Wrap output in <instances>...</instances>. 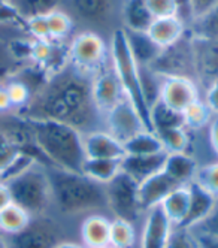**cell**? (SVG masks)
<instances>
[{"label":"cell","mask_w":218,"mask_h":248,"mask_svg":"<svg viewBox=\"0 0 218 248\" xmlns=\"http://www.w3.org/2000/svg\"><path fill=\"white\" fill-rule=\"evenodd\" d=\"M129 49L139 67H150L158 57L161 46H158L147 31H129L124 30Z\"/></svg>","instance_id":"cell-22"},{"label":"cell","mask_w":218,"mask_h":248,"mask_svg":"<svg viewBox=\"0 0 218 248\" xmlns=\"http://www.w3.org/2000/svg\"><path fill=\"white\" fill-rule=\"evenodd\" d=\"M151 70L166 78H190L194 81L193 70V49H191V34L187 33L178 42L161 48L158 57L150 66ZM196 82V81H194Z\"/></svg>","instance_id":"cell-10"},{"label":"cell","mask_w":218,"mask_h":248,"mask_svg":"<svg viewBox=\"0 0 218 248\" xmlns=\"http://www.w3.org/2000/svg\"><path fill=\"white\" fill-rule=\"evenodd\" d=\"M56 248H84V247H82V244H79V242H75V241L67 239V241L60 242Z\"/></svg>","instance_id":"cell-52"},{"label":"cell","mask_w":218,"mask_h":248,"mask_svg":"<svg viewBox=\"0 0 218 248\" xmlns=\"http://www.w3.org/2000/svg\"><path fill=\"white\" fill-rule=\"evenodd\" d=\"M109 230L111 218L105 214H90L81 220L79 238L85 248H106L109 247Z\"/></svg>","instance_id":"cell-19"},{"label":"cell","mask_w":218,"mask_h":248,"mask_svg":"<svg viewBox=\"0 0 218 248\" xmlns=\"http://www.w3.org/2000/svg\"><path fill=\"white\" fill-rule=\"evenodd\" d=\"M30 216L15 203H9L0 211V233L5 236H12L29 224Z\"/></svg>","instance_id":"cell-32"},{"label":"cell","mask_w":218,"mask_h":248,"mask_svg":"<svg viewBox=\"0 0 218 248\" xmlns=\"http://www.w3.org/2000/svg\"><path fill=\"white\" fill-rule=\"evenodd\" d=\"M188 205H190V188L188 186H181L175 188L161 202L160 208L173 226H181L187 217Z\"/></svg>","instance_id":"cell-25"},{"label":"cell","mask_w":218,"mask_h":248,"mask_svg":"<svg viewBox=\"0 0 218 248\" xmlns=\"http://www.w3.org/2000/svg\"><path fill=\"white\" fill-rule=\"evenodd\" d=\"M202 99L209 106L214 115H218V79L212 82L206 90L202 93Z\"/></svg>","instance_id":"cell-46"},{"label":"cell","mask_w":218,"mask_h":248,"mask_svg":"<svg viewBox=\"0 0 218 248\" xmlns=\"http://www.w3.org/2000/svg\"><path fill=\"white\" fill-rule=\"evenodd\" d=\"M20 115L59 121L82 135L103 129V115L92 96V78L79 74L70 64L45 81Z\"/></svg>","instance_id":"cell-1"},{"label":"cell","mask_w":218,"mask_h":248,"mask_svg":"<svg viewBox=\"0 0 218 248\" xmlns=\"http://www.w3.org/2000/svg\"><path fill=\"white\" fill-rule=\"evenodd\" d=\"M191 230L218 238V198L215 199V203H214L212 209L209 211V214L205 217V220L202 223H199Z\"/></svg>","instance_id":"cell-43"},{"label":"cell","mask_w":218,"mask_h":248,"mask_svg":"<svg viewBox=\"0 0 218 248\" xmlns=\"http://www.w3.org/2000/svg\"><path fill=\"white\" fill-rule=\"evenodd\" d=\"M147 6L154 18H165V16H176V8L173 0H145Z\"/></svg>","instance_id":"cell-44"},{"label":"cell","mask_w":218,"mask_h":248,"mask_svg":"<svg viewBox=\"0 0 218 248\" xmlns=\"http://www.w3.org/2000/svg\"><path fill=\"white\" fill-rule=\"evenodd\" d=\"M123 0H64L63 9L74 18L75 24L79 21L85 30H100L112 27L118 23L120 27V8ZM112 30H115L112 27Z\"/></svg>","instance_id":"cell-9"},{"label":"cell","mask_w":218,"mask_h":248,"mask_svg":"<svg viewBox=\"0 0 218 248\" xmlns=\"http://www.w3.org/2000/svg\"><path fill=\"white\" fill-rule=\"evenodd\" d=\"M139 84L143 100L150 109L156 102L160 100L163 78L158 77L150 67H139Z\"/></svg>","instance_id":"cell-36"},{"label":"cell","mask_w":218,"mask_h":248,"mask_svg":"<svg viewBox=\"0 0 218 248\" xmlns=\"http://www.w3.org/2000/svg\"><path fill=\"white\" fill-rule=\"evenodd\" d=\"M154 21L145 0H123L120 8V27L129 31H147Z\"/></svg>","instance_id":"cell-20"},{"label":"cell","mask_w":218,"mask_h":248,"mask_svg":"<svg viewBox=\"0 0 218 248\" xmlns=\"http://www.w3.org/2000/svg\"><path fill=\"white\" fill-rule=\"evenodd\" d=\"M123 145H124L125 154H129V155H148V154H157V153L165 151L157 133L150 129L139 132Z\"/></svg>","instance_id":"cell-28"},{"label":"cell","mask_w":218,"mask_h":248,"mask_svg":"<svg viewBox=\"0 0 218 248\" xmlns=\"http://www.w3.org/2000/svg\"><path fill=\"white\" fill-rule=\"evenodd\" d=\"M0 248H9V244H8V239L5 235L0 233Z\"/></svg>","instance_id":"cell-53"},{"label":"cell","mask_w":218,"mask_h":248,"mask_svg":"<svg viewBox=\"0 0 218 248\" xmlns=\"http://www.w3.org/2000/svg\"><path fill=\"white\" fill-rule=\"evenodd\" d=\"M47 23L49 30V41L67 42L74 36V30L77 24L66 9L60 8L49 12L47 15Z\"/></svg>","instance_id":"cell-29"},{"label":"cell","mask_w":218,"mask_h":248,"mask_svg":"<svg viewBox=\"0 0 218 248\" xmlns=\"http://www.w3.org/2000/svg\"><path fill=\"white\" fill-rule=\"evenodd\" d=\"M51 187V212L63 220L108 212L105 186L81 172L47 166Z\"/></svg>","instance_id":"cell-2"},{"label":"cell","mask_w":218,"mask_h":248,"mask_svg":"<svg viewBox=\"0 0 218 248\" xmlns=\"http://www.w3.org/2000/svg\"><path fill=\"white\" fill-rule=\"evenodd\" d=\"M108 212L112 218L139 224L145 211L139 199V184L123 170L105 184Z\"/></svg>","instance_id":"cell-7"},{"label":"cell","mask_w":218,"mask_h":248,"mask_svg":"<svg viewBox=\"0 0 218 248\" xmlns=\"http://www.w3.org/2000/svg\"><path fill=\"white\" fill-rule=\"evenodd\" d=\"M201 166L190 153H175L168 154L163 172L179 186H188L194 181L197 168Z\"/></svg>","instance_id":"cell-24"},{"label":"cell","mask_w":218,"mask_h":248,"mask_svg":"<svg viewBox=\"0 0 218 248\" xmlns=\"http://www.w3.org/2000/svg\"><path fill=\"white\" fill-rule=\"evenodd\" d=\"M176 8V16L183 21L187 29L193 23V11H191V0H173Z\"/></svg>","instance_id":"cell-45"},{"label":"cell","mask_w":218,"mask_h":248,"mask_svg":"<svg viewBox=\"0 0 218 248\" xmlns=\"http://www.w3.org/2000/svg\"><path fill=\"white\" fill-rule=\"evenodd\" d=\"M109 57H111V67L117 78L120 79L125 97L129 99L140 117L143 118L147 127L150 129V109L143 100L140 84H139V66L136 64L132 52L125 41V34L121 27L115 29L109 34ZM151 130V129H150Z\"/></svg>","instance_id":"cell-5"},{"label":"cell","mask_w":218,"mask_h":248,"mask_svg":"<svg viewBox=\"0 0 218 248\" xmlns=\"http://www.w3.org/2000/svg\"><path fill=\"white\" fill-rule=\"evenodd\" d=\"M9 203H12V201H11L8 186L3 181H0V211H2L3 208H6Z\"/></svg>","instance_id":"cell-51"},{"label":"cell","mask_w":218,"mask_h":248,"mask_svg":"<svg viewBox=\"0 0 218 248\" xmlns=\"http://www.w3.org/2000/svg\"><path fill=\"white\" fill-rule=\"evenodd\" d=\"M166 248H201L191 229L173 226Z\"/></svg>","instance_id":"cell-40"},{"label":"cell","mask_w":218,"mask_h":248,"mask_svg":"<svg viewBox=\"0 0 218 248\" xmlns=\"http://www.w3.org/2000/svg\"><path fill=\"white\" fill-rule=\"evenodd\" d=\"M194 235L199 241L201 248H218V238L217 236H211V235L201 233V232H194Z\"/></svg>","instance_id":"cell-50"},{"label":"cell","mask_w":218,"mask_h":248,"mask_svg":"<svg viewBox=\"0 0 218 248\" xmlns=\"http://www.w3.org/2000/svg\"><path fill=\"white\" fill-rule=\"evenodd\" d=\"M27 36L36 41H49V30L47 23V15L31 16L26 20Z\"/></svg>","instance_id":"cell-42"},{"label":"cell","mask_w":218,"mask_h":248,"mask_svg":"<svg viewBox=\"0 0 218 248\" xmlns=\"http://www.w3.org/2000/svg\"><path fill=\"white\" fill-rule=\"evenodd\" d=\"M9 39L11 38H8L6 34L0 33V79H8L21 67L11 54Z\"/></svg>","instance_id":"cell-39"},{"label":"cell","mask_w":218,"mask_h":248,"mask_svg":"<svg viewBox=\"0 0 218 248\" xmlns=\"http://www.w3.org/2000/svg\"><path fill=\"white\" fill-rule=\"evenodd\" d=\"M168 153H157L148 155H129L121 158V170L133 178L138 184L161 172L166 163Z\"/></svg>","instance_id":"cell-16"},{"label":"cell","mask_w":218,"mask_h":248,"mask_svg":"<svg viewBox=\"0 0 218 248\" xmlns=\"http://www.w3.org/2000/svg\"><path fill=\"white\" fill-rule=\"evenodd\" d=\"M218 5V0H191V11H193V21L199 16L209 12L214 6Z\"/></svg>","instance_id":"cell-47"},{"label":"cell","mask_w":218,"mask_h":248,"mask_svg":"<svg viewBox=\"0 0 218 248\" xmlns=\"http://www.w3.org/2000/svg\"><path fill=\"white\" fill-rule=\"evenodd\" d=\"M194 183H197L214 198H218V160L201 165L197 168Z\"/></svg>","instance_id":"cell-38"},{"label":"cell","mask_w":218,"mask_h":248,"mask_svg":"<svg viewBox=\"0 0 218 248\" xmlns=\"http://www.w3.org/2000/svg\"><path fill=\"white\" fill-rule=\"evenodd\" d=\"M9 248H56L67 241L63 218L52 212L31 217L29 224L12 236H6Z\"/></svg>","instance_id":"cell-8"},{"label":"cell","mask_w":218,"mask_h":248,"mask_svg":"<svg viewBox=\"0 0 218 248\" xmlns=\"http://www.w3.org/2000/svg\"><path fill=\"white\" fill-rule=\"evenodd\" d=\"M202 97L199 85L190 78H166L163 79L160 100L171 109L183 114L191 103Z\"/></svg>","instance_id":"cell-14"},{"label":"cell","mask_w":218,"mask_h":248,"mask_svg":"<svg viewBox=\"0 0 218 248\" xmlns=\"http://www.w3.org/2000/svg\"><path fill=\"white\" fill-rule=\"evenodd\" d=\"M27 123L34 144L47 166L69 172H81L87 155L84 135L79 130L51 120L27 118Z\"/></svg>","instance_id":"cell-3"},{"label":"cell","mask_w":218,"mask_h":248,"mask_svg":"<svg viewBox=\"0 0 218 248\" xmlns=\"http://www.w3.org/2000/svg\"><path fill=\"white\" fill-rule=\"evenodd\" d=\"M191 49L194 81L203 93L218 79V39L197 38L191 34Z\"/></svg>","instance_id":"cell-12"},{"label":"cell","mask_w":218,"mask_h":248,"mask_svg":"<svg viewBox=\"0 0 218 248\" xmlns=\"http://www.w3.org/2000/svg\"><path fill=\"white\" fill-rule=\"evenodd\" d=\"M5 87L9 94V100H11L14 112L21 114L27 108V105L30 103V100L33 97L31 88L15 75L5 79Z\"/></svg>","instance_id":"cell-34"},{"label":"cell","mask_w":218,"mask_h":248,"mask_svg":"<svg viewBox=\"0 0 218 248\" xmlns=\"http://www.w3.org/2000/svg\"><path fill=\"white\" fill-rule=\"evenodd\" d=\"M139 241L136 224L111 218V230H109V245L114 248H135Z\"/></svg>","instance_id":"cell-30"},{"label":"cell","mask_w":218,"mask_h":248,"mask_svg":"<svg viewBox=\"0 0 218 248\" xmlns=\"http://www.w3.org/2000/svg\"><path fill=\"white\" fill-rule=\"evenodd\" d=\"M157 136L160 138V142L163 150L168 154L175 153H188L191 144V135L186 127H175L158 132Z\"/></svg>","instance_id":"cell-33"},{"label":"cell","mask_w":218,"mask_h":248,"mask_svg":"<svg viewBox=\"0 0 218 248\" xmlns=\"http://www.w3.org/2000/svg\"><path fill=\"white\" fill-rule=\"evenodd\" d=\"M145 129H148L147 124L127 97L103 115V130L112 135L121 144Z\"/></svg>","instance_id":"cell-11"},{"label":"cell","mask_w":218,"mask_h":248,"mask_svg":"<svg viewBox=\"0 0 218 248\" xmlns=\"http://www.w3.org/2000/svg\"><path fill=\"white\" fill-rule=\"evenodd\" d=\"M106 248H114V247H111V245H109V247H106Z\"/></svg>","instance_id":"cell-54"},{"label":"cell","mask_w":218,"mask_h":248,"mask_svg":"<svg viewBox=\"0 0 218 248\" xmlns=\"http://www.w3.org/2000/svg\"><path fill=\"white\" fill-rule=\"evenodd\" d=\"M206 138L214 155L218 158V115H214L212 121L206 129Z\"/></svg>","instance_id":"cell-48"},{"label":"cell","mask_w":218,"mask_h":248,"mask_svg":"<svg viewBox=\"0 0 218 248\" xmlns=\"http://www.w3.org/2000/svg\"><path fill=\"white\" fill-rule=\"evenodd\" d=\"M12 112H14V109H12L9 94L5 87V79H0V115H6V114H12Z\"/></svg>","instance_id":"cell-49"},{"label":"cell","mask_w":218,"mask_h":248,"mask_svg":"<svg viewBox=\"0 0 218 248\" xmlns=\"http://www.w3.org/2000/svg\"><path fill=\"white\" fill-rule=\"evenodd\" d=\"M12 203L23 208L30 217L45 216L51 212V187L47 166L34 163L23 173L5 181Z\"/></svg>","instance_id":"cell-4"},{"label":"cell","mask_w":218,"mask_h":248,"mask_svg":"<svg viewBox=\"0 0 218 248\" xmlns=\"http://www.w3.org/2000/svg\"><path fill=\"white\" fill-rule=\"evenodd\" d=\"M84 248H85V247H84Z\"/></svg>","instance_id":"cell-55"},{"label":"cell","mask_w":218,"mask_h":248,"mask_svg":"<svg viewBox=\"0 0 218 248\" xmlns=\"http://www.w3.org/2000/svg\"><path fill=\"white\" fill-rule=\"evenodd\" d=\"M188 188H190V205H188L187 217L183 221V224H181V227L193 229L205 220V217L212 209L217 198H214L211 193H208L205 188H202L194 181L188 184Z\"/></svg>","instance_id":"cell-21"},{"label":"cell","mask_w":218,"mask_h":248,"mask_svg":"<svg viewBox=\"0 0 218 248\" xmlns=\"http://www.w3.org/2000/svg\"><path fill=\"white\" fill-rule=\"evenodd\" d=\"M187 30V26L178 16H165V18H154L147 34L158 46L165 48L178 42Z\"/></svg>","instance_id":"cell-23"},{"label":"cell","mask_w":218,"mask_h":248,"mask_svg":"<svg viewBox=\"0 0 218 248\" xmlns=\"http://www.w3.org/2000/svg\"><path fill=\"white\" fill-rule=\"evenodd\" d=\"M84 148H85V155L88 158H112V160H121L125 155L124 145L103 129L85 133Z\"/></svg>","instance_id":"cell-18"},{"label":"cell","mask_w":218,"mask_h":248,"mask_svg":"<svg viewBox=\"0 0 218 248\" xmlns=\"http://www.w3.org/2000/svg\"><path fill=\"white\" fill-rule=\"evenodd\" d=\"M9 2L26 20L38 15H48L64 5V0H9Z\"/></svg>","instance_id":"cell-35"},{"label":"cell","mask_w":218,"mask_h":248,"mask_svg":"<svg viewBox=\"0 0 218 248\" xmlns=\"http://www.w3.org/2000/svg\"><path fill=\"white\" fill-rule=\"evenodd\" d=\"M92 96L97 111L105 115L125 99L123 85L109 64L92 78Z\"/></svg>","instance_id":"cell-13"},{"label":"cell","mask_w":218,"mask_h":248,"mask_svg":"<svg viewBox=\"0 0 218 248\" xmlns=\"http://www.w3.org/2000/svg\"><path fill=\"white\" fill-rule=\"evenodd\" d=\"M188 31L197 38L218 39V5L214 6L205 15L196 18L190 24Z\"/></svg>","instance_id":"cell-37"},{"label":"cell","mask_w":218,"mask_h":248,"mask_svg":"<svg viewBox=\"0 0 218 248\" xmlns=\"http://www.w3.org/2000/svg\"><path fill=\"white\" fill-rule=\"evenodd\" d=\"M178 187L181 186L176 184L171 176L166 175L163 170L156 173L151 178L142 181L139 184V199H140V205L143 211L147 212L153 208L160 206L161 202Z\"/></svg>","instance_id":"cell-17"},{"label":"cell","mask_w":218,"mask_h":248,"mask_svg":"<svg viewBox=\"0 0 218 248\" xmlns=\"http://www.w3.org/2000/svg\"><path fill=\"white\" fill-rule=\"evenodd\" d=\"M121 172V160H112V158H85L81 173L96 183L108 184L114 176Z\"/></svg>","instance_id":"cell-26"},{"label":"cell","mask_w":218,"mask_h":248,"mask_svg":"<svg viewBox=\"0 0 218 248\" xmlns=\"http://www.w3.org/2000/svg\"><path fill=\"white\" fill-rule=\"evenodd\" d=\"M173 224L160 206L145 212L139 233V248H166Z\"/></svg>","instance_id":"cell-15"},{"label":"cell","mask_w":218,"mask_h":248,"mask_svg":"<svg viewBox=\"0 0 218 248\" xmlns=\"http://www.w3.org/2000/svg\"><path fill=\"white\" fill-rule=\"evenodd\" d=\"M69 64L79 74L93 78L111 64L109 41L93 30H81L67 42Z\"/></svg>","instance_id":"cell-6"},{"label":"cell","mask_w":218,"mask_h":248,"mask_svg":"<svg viewBox=\"0 0 218 248\" xmlns=\"http://www.w3.org/2000/svg\"><path fill=\"white\" fill-rule=\"evenodd\" d=\"M175 127H184L183 114L171 109L161 100L156 102L150 108V129L158 133Z\"/></svg>","instance_id":"cell-27"},{"label":"cell","mask_w":218,"mask_h":248,"mask_svg":"<svg viewBox=\"0 0 218 248\" xmlns=\"http://www.w3.org/2000/svg\"><path fill=\"white\" fill-rule=\"evenodd\" d=\"M183 118H184V127L188 132H202L208 129L209 123L214 118V114L209 109V106L205 103V100L201 97L194 103H191L183 112Z\"/></svg>","instance_id":"cell-31"},{"label":"cell","mask_w":218,"mask_h":248,"mask_svg":"<svg viewBox=\"0 0 218 248\" xmlns=\"http://www.w3.org/2000/svg\"><path fill=\"white\" fill-rule=\"evenodd\" d=\"M20 153L21 151L18 150L12 138L3 127H0V173L14 162V158Z\"/></svg>","instance_id":"cell-41"}]
</instances>
